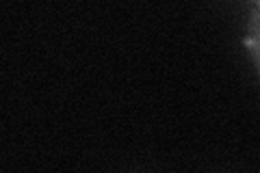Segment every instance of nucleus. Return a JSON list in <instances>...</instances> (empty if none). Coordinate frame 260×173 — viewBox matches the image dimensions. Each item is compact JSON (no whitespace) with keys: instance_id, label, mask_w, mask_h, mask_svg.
Wrapping results in <instances>:
<instances>
[{"instance_id":"1","label":"nucleus","mask_w":260,"mask_h":173,"mask_svg":"<svg viewBox=\"0 0 260 173\" xmlns=\"http://www.w3.org/2000/svg\"><path fill=\"white\" fill-rule=\"evenodd\" d=\"M245 46H247V52L251 56V61H254V65L260 72V3H256V9L249 15Z\"/></svg>"},{"instance_id":"2","label":"nucleus","mask_w":260,"mask_h":173,"mask_svg":"<svg viewBox=\"0 0 260 173\" xmlns=\"http://www.w3.org/2000/svg\"><path fill=\"white\" fill-rule=\"evenodd\" d=\"M254 3H260V0H254Z\"/></svg>"}]
</instances>
